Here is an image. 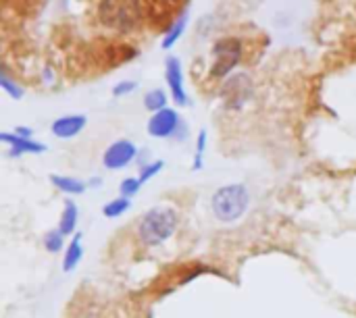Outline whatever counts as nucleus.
<instances>
[{
  "label": "nucleus",
  "mask_w": 356,
  "mask_h": 318,
  "mask_svg": "<svg viewBox=\"0 0 356 318\" xmlns=\"http://www.w3.org/2000/svg\"><path fill=\"white\" fill-rule=\"evenodd\" d=\"M86 125H88L86 115H65V117H58L50 125V131L58 140H71V137L79 135Z\"/></svg>",
  "instance_id": "nucleus-10"
},
{
  "label": "nucleus",
  "mask_w": 356,
  "mask_h": 318,
  "mask_svg": "<svg viewBox=\"0 0 356 318\" xmlns=\"http://www.w3.org/2000/svg\"><path fill=\"white\" fill-rule=\"evenodd\" d=\"M136 90H138V81H134V79H123V81H119V83L113 87V96L123 98V96H129V94L136 92Z\"/></svg>",
  "instance_id": "nucleus-22"
},
{
  "label": "nucleus",
  "mask_w": 356,
  "mask_h": 318,
  "mask_svg": "<svg viewBox=\"0 0 356 318\" xmlns=\"http://www.w3.org/2000/svg\"><path fill=\"white\" fill-rule=\"evenodd\" d=\"M88 187H102V179L92 177V181H88Z\"/></svg>",
  "instance_id": "nucleus-24"
},
{
  "label": "nucleus",
  "mask_w": 356,
  "mask_h": 318,
  "mask_svg": "<svg viewBox=\"0 0 356 318\" xmlns=\"http://www.w3.org/2000/svg\"><path fill=\"white\" fill-rule=\"evenodd\" d=\"M213 67H211V77H225L229 75L242 60V42L236 37H223L213 46Z\"/></svg>",
  "instance_id": "nucleus-5"
},
{
  "label": "nucleus",
  "mask_w": 356,
  "mask_h": 318,
  "mask_svg": "<svg viewBox=\"0 0 356 318\" xmlns=\"http://www.w3.org/2000/svg\"><path fill=\"white\" fill-rule=\"evenodd\" d=\"M146 131L148 135L156 137V140H186L188 131H186V123L181 121L179 112L171 106L154 112L150 119H148V125H146Z\"/></svg>",
  "instance_id": "nucleus-4"
},
{
  "label": "nucleus",
  "mask_w": 356,
  "mask_h": 318,
  "mask_svg": "<svg viewBox=\"0 0 356 318\" xmlns=\"http://www.w3.org/2000/svg\"><path fill=\"white\" fill-rule=\"evenodd\" d=\"M167 100H169V96H167V92H165V90H161V87L150 90V92L144 96V108H146V110H150V112L154 115V112H159V110L167 108Z\"/></svg>",
  "instance_id": "nucleus-15"
},
{
  "label": "nucleus",
  "mask_w": 356,
  "mask_h": 318,
  "mask_svg": "<svg viewBox=\"0 0 356 318\" xmlns=\"http://www.w3.org/2000/svg\"><path fill=\"white\" fill-rule=\"evenodd\" d=\"M50 183L60 192V194H67V196H79L88 190V183L77 179V177H69V175H56L52 173L50 175Z\"/></svg>",
  "instance_id": "nucleus-13"
},
{
  "label": "nucleus",
  "mask_w": 356,
  "mask_h": 318,
  "mask_svg": "<svg viewBox=\"0 0 356 318\" xmlns=\"http://www.w3.org/2000/svg\"><path fill=\"white\" fill-rule=\"evenodd\" d=\"M98 12L100 21L117 31H131L142 19L140 0H102Z\"/></svg>",
  "instance_id": "nucleus-3"
},
{
  "label": "nucleus",
  "mask_w": 356,
  "mask_h": 318,
  "mask_svg": "<svg viewBox=\"0 0 356 318\" xmlns=\"http://www.w3.org/2000/svg\"><path fill=\"white\" fill-rule=\"evenodd\" d=\"M44 248H46V252H50V254L63 252V250H65V235H63L58 229L46 231V235H44Z\"/></svg>",
  "instance_id": "nucleus-17"
},
{
  "label": "nucleus",
  "mask_w": 356,
  "mask_h": 318,
  "mask_svg": "<svg viewBox=\"0 0 356 318\" xmlns=\"http://www.w3.org/2000/svg\"><path fill=\"white\" fill-rule=\"evenodd\" d=\"M83 258V235L77 231L65 248V256H63V273H73L77 269V265Z\"/></svg>",
  "instance_id": "nucleus-11"
},
{
  "label": "nucleus",
  "mask_w": 356,
  "mask_h": 318,
  "mask_svg": "<svg viewBox=\"0 0 356 318\" xmlns=\"http://www.w3.org/2000/svg\"><path fill=\"white\" fill-rule=\"evenodd\" d=\"M207 131L202 129L200 133H198V140H196V150H194V165H192V169L194 171H198V169H202V160H204V150H207Z\"/></svg>",
  "instance_id": "nucleus-21"
},
{
  "label": "nucleus",
  "mask_w": 356,
  "mask_h": 318,
  "mask_svg": "<svg viewBox=\"0 0 356 318\" xmlns=\"http://www.w3.org/2000/svg\"><path fill=\"white\" fill-rule=\"evenodd\" d=\"M165 169V160H161V158H156V160H152V162H144L142 165V169H140V181L142 183H148L150 179H154L161 171Z\"/></svg>",
  "instance_id": "nucleus-19"
},
{
  "label": "nucleus",
  "mask_w": 356,
  "mask_h": 318,
  "mask_svg": "<svg viewBox=\"0 0 356 318\" xmlns=\"http://www.w3.org/2000/svg\"><path fill=\"white\" fill-rule=\"evenodd\" d=\"M186 25H188V15H181L179 19H175V21L169 25V29L165 31L163 42H161V48H163V50H169L171 46H175V44H177V40L184 35Z\"/></svg>",
  "instance_id": "nucleus-14"
},
{
  "label": "nucleus",
  "mask_w": 356,
  "mask_h": 318,
  "mask_svg": "<svg viewBox=\"0 0 356 318\" xmlns=\"http://www.w3.org/2000/svg\"><path fill=\"white\" fill-rule=\"evenodd\" d=\"M165 79L171 92V98L175 100L177 106H186L188 104V94L184 87V69L177 56H169L165 62Z\"/></svg>",
  "instance_id": "nucleus-8"
},
{
  "label": "nucleus",
  "mask_w": 356,
  "mask_h": 318,
  "mask_svg": "<svg viewBox=\"0 0 356 318\" xmlns=\"http://www.w3.org/2000/svg\"><path fill=\"white\" fill-rule=\"evenodd\" d=\"M250 206V192L244 183H229L219 187L211 198V210L221 223L240 221Z\"/></svg>",
  "instance_id": "nucleus-2"
},
{
  "label": "nucleus",
  "mask_w": 356,
  "mask_h": 318,
  "mask_svg": "<svg viewBox=\"0 0 356 318\" xmlns=\"http://www.w3.org/2000/svg\"><path fill=\"white\" fill-rule=\"evenodd\" d=\"M221 96H223V100H225L232 108H242V106L250 100V96H252V83H250L248 75L238 73V75L227 77Z\"/></svg>",
  "instance_id": "nucleus-7"
},
{
  "label": "nucleus",
  "mask_w": 356,
  "mask_h": 318,
  "mask_svg": "<svg viewBox=\"0 0 356 318\" xmlns=\"http://www.w3.org/2000/svg\"><path fill=\"white\" fill-rule=\"evenodd\" d=\"M142 185H144V183L140 181V177H125V179L119 183V196L131 200V198L138 196V192L142 190Z\"/></svg>",
  "instance_id": "nucleus-18"
},
{
  "label": "nucleus",
  "mask_w": 356,
  "mask_h": 318,
  "mask_svg": "<svg viewBox=\"0 0 356 318\" xmlns=\"http://www.w3.org/2000/svg\"><path fill=\"white\" fill-rule=\"evenodd\" d=\"M129 206H131V200H127V198H123V196H117V198L108 200V202L102 206V215H104L106 219H117V217L125 215V212L129 210Z\"/></svg>",
  "instance_id": "nucleus-16"
},
{
  "label": "nucleus",
  "mask_w": 356,
  "mask_h": 318,
  "mask_svg": "<svg viewBox=\"0 0 356 318\" xmlns=\"http://www.w3.org/2000/svg\"><path fill=\"white\" fill-rule=\"evenodd\" d=\"M77 221H79V208L73 200H65L63 204V212H60V219H58V231L65 235V237H73L77 233Z\"/></svg>",
  "instance_id": "nucleus-12"
},
{
  "label": "nucleus",
  "mask_w": 356,
  "mask_h": 318,
  "mask_svg": "<svg viewBox=\"0 0 356 318\" xmlns=\"http://www.w3.org/2000/svg\"><path fill=\"white\" fill-rule=\"evenodd\" d=\"M0 87H2L10 98H15V100H21V98H23V87H21L17 81H13V79L6 75V71L0 73Z\"/></svg>",
  "instance_id": "nucleus-20"
},
{
  "label": "nucleus",
  "mask_w": 356,
  "mask_h": 318,
  "mask_svg": "<svg viewBox=\"0 0 356 318\" xmlns=\"http://www.w3.org/2000/svg\"><path fill=\"white\" fill-rule=\"evenodd\" d=\"M138 158V146L131 140H115L102 154V165L108 171H121Z\"/></svg>",
  "instance_id": "nucleus-6"
},
{
  "label": "nucleus",
  "mask_w": 356,
  "mask_h": 318,
  "mask_svg": "<svg viewBox=\"0 0 356 318\" xmlns=\"http://www.w3.org/2000/svg\"><path fill=\"white\" fill-rule=\"evenodd\" d=\"M0 140L8 146V156L10 158H19L21 154H44L48 150L46 144L35 142L33 137H19L15 133H0Z\"/></svg>",
  "instance_id": "nucleus-9"
},
{
  "label": "nucleus",
  "mask_w": 356,
  "mask_h": 318,
  "mask_svg": "<svg viewBox=\"0 0 356 318\" xmlns=\"http://www.w3.org/2000/svg\"><path fill=\"white\" fill-rule=\"evenodd\" d=\"M177 225H179V217L173 208L156 206V208L146 210L140 217V221L136 225V235L142 246L154 248V246H161L167 240H171Z\"/></svg>",
  "instance_id": "nucleus-1"
},
{
  "label": "nucleus",
  "mask_w": 356,
  "mask_h": 318,
  "mask_svg": "<svg viewBox=\"0 0 356 318\" xmlns=\"http://www.w3.org/2000/svg\"><path fill=\"white\" fill-rule=\"evenodd\" d=\"M13 133H15V135H19V137H27V140H31L33 129H29V127H25V125H17Z\"/></svg>",
  "instance_id": "nucleus-23"
}]
</instances>
